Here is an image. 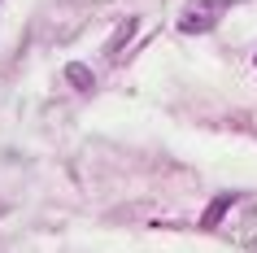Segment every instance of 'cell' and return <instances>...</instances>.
Returning a JSON list of instances; mask_svg holds the SVG:
<instances>
[{
  "mask_svg": "<svg viewBox=\"0 0 257 253\" xmlns=\"http://www.w3.org/2000/svg\"><path fill=\"white\" fill-rule=\"evenodd\" d=\"M131 31H136V18H126V22H122V31L113 35V40H109V57L122 53V44H126V35H131Z\"/></svg>",
  "mask_w": 257,
  "mask_h": 253,
  "instance_id": "277c9868",
  "label": "cell"
},
{
  "mask_svg": "<svg viewBox=\"0 0 257 253\" xmlns=\"http://www.w3.org/2000/svg\"><path fill=\"white\" fill-rule=\"evenodd\" d=\"M253 66H257V57H253Z\"/></svg>",
  "mask_w": 257,
  "mask_h": 253,
  "instance_id": "5b68a950",
  "label": "cell"
},
{
  "mask_svg": "<svg viewBox=\"0 0 257 253\" xmlns=\"http://www.w3.org/2000/svg\"><path fill=\"white\" fill-rule=\"evenodd\" d=\"M227 5H231V0H192L188 9L179 14V31H183V35H205V31L222 18Z\"/></svg>",
  "mask_w": 257,
  "mask_h": 253,
  "instance_id": "6da1fadb",
  "label": "cell"
},
{
  "mask_svg": "<svg viewBox=\"0 0 257 253\" xmlns=\"http://www.w3.org/2000/svg\"><path fill=\"white\" fill-rule=\"evenodd\" d=\"M235 201H240V197H235V192H227V197L209 201V210L201 214V227H218V223H222V218H227V210H231V205H235Z\"/></svg>",
  "mask_w": 257,
  "mask_h": 253,
  "instance_id": "7a4b0ae2",
  "label": "cell"
},
{
  "mask_svg": "<svg viewBox=\"0 0 257 253\" xmlns=\"http://www.w3.org/2000/svg\"><path fill=\"white\" fill-rule=\"evenodd\" d=\"M66 79H70V88L87 92V88H92V70H87V66H66Z\"/></svg>",
  "mask_w": 257,
  "mask_h": 253,
  "instance_id": "3957f363",
  "label": "cell"
}]
</instances>
